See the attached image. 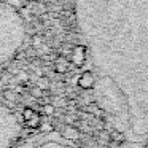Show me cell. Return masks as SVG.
<instances>
[{"label":"cell","mask_w":148,"mask_h":148,"mask_svg":"<svg viewBox=\"0 0 148 148\" xmlns=\"http://www.w3.org/2000/svg\"><path fill=\"white\" fill-rule=\"evenodd\" d=\"M26 35V23L18 8L7 0H0V72L18 56Z\"/></svg>","instance_id":"cell-1"},{"label":"cell","mask_w":148,"mask_h":148,"mask_svg":"<svg viewBox=\"0 0 148 148\" xmlns=\"http://www.w3.org/2000/svg\"><path fill=\"white\" fill-rule=\"evenodd\" d=\"M19 134V119L0 97V148H14Z\"/></svg>","instance_id":"cell-2"},{"label":"cell","mask_w":148,"mask_h":148,"mask_svg":"<svg viewBox=\"0 0 148 148\" xmlns=\"http://www.w3.org/2000/svg\"><path fill=\"white\" fill-rule=\"evenodd\" d=\"M16 148H75L70 138L65 135H59L56 132H43L24 140Z\"/></svg>","instance_id":"cell-3"},{"label":"cell","mask_w":148,"mask_h":148,"mask_svg":"<svg viewBox=\"0 0 148 148\" xmlns=\"http://www.w3.org/2000/svg\"><path fill=\"white\" fill-rule=\"evenodd\" d=\"M94 84H96V77H94L91 72H86V73L80 78V86L84 88V89H89V88L94 86Z\"/></svg>","instance_id":"cell-4"}]
</instances>
